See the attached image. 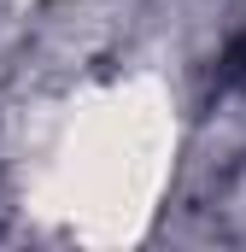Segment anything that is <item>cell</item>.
<instances>
[{"mask_svg":"<svg viewBox=\"0 0 246 252\" xmlns=\"http://www.w3.org/2000/svg\"><path fill=\"white\" fill-rule=\"evenodd\" d=\"M35 6H53V0H35Z\"/></svg>","mask_w":246,"mask_h":252,"instance_id":"6da1fadb","label":"cell"}]
</instances>
